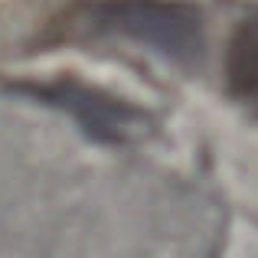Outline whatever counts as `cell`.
I'll use <instances>...</instances> for the list:
<instances>
[{
    "label": "cell",
    "instance_id": "6da1fadb",
    "mask_svg": "<svg viewBox=\"0 0 258 258\" xmlns=\"http://www.w3.org/2000/svg\"><path fill=\"white\" fill-rule=\"evenodd\" d=\"M121 36L147 43L176 62L200 56L203 20L180 0H88L59 20V36Z\"/></svg>",
    "mask_w": 258,
    "mask_h": 258
},
{
    "label": "cell",
    "instance_id": "7a4b0ae2",
    "mask_svg": "<svg viewBox=\"0 0 258 258\" xmlns=\"http://www.w3.org/2000/svg\"><path fill=\"white\" fill-rule=\"evenodd\" d=\"M30 92H36L43 101L69 111L85 131H92L101 141H124L134 134L138 124V111L121 101L108 98L101 92H92L85 85L76 82H56V85H33Z\"/></svg>",
    "mask_w": 258,
    "mask_h": 258
},
{
    "label": "cell",
    "instance_id": "3957f363",
    "mask_svg": "<svg viewBox=\"0 0 258 258\" xmlns=\"http://www.w3.org/2000/svg\"><path fill=\"white\" fill-rule=\"evenodd\" d=\"M226 82L232 98L258 111V13L242 20L229 39L226 52Z\"/></svg>",
    "mask_w": 258,
    "mask_h": 258
}]
</instances>
